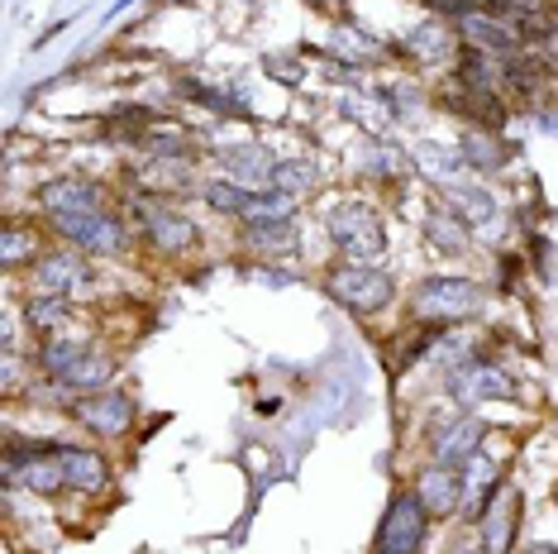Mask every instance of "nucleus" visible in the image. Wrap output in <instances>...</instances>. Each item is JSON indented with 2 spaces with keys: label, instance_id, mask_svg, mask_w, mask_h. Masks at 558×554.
Here are the masks:
<instances>
[{
  "label": "nucleus",
  "instance_id": "27",
  "mask_svg": "<svg viewBox=\"0 0 558 554\" xmlns=\"http://www.w3.org/2000/svg\"><path fill=\"white\" fill-rule=\"evenodd\" d=\"M24 321H29V330L39 335H58L62 325H68V297H29V306H24Z\"/></svg>",
  "mask_w": 558,
  "mask_h": 554
},
{
  "label": "nucleus",
  "instance_id": "14",
  "mask_svg": "<svg viewBox=\"0 0 558 554\" xmlns=\"http://www.w3.org/2000/svg\"><path fill=\"white\" fill-rule=\"evenodd\" d=\"M220 162H225V178L239 182V186H248V192H268V186H272L277 158L263 144H230L220 154Z\"/></svg>",
  "mask_w": 558,
  "mask_h": 554
},
{
  "label": "nucleus",
  "instance_id": "1",
  "mask_svg": "<svg viewBox=\"0 0 558 554\" xmlns=\"http://www.w3.org/2000/svg\"><path fill=\"white\" fill-rule=\"evenodd\" d=\"M44 373L53 377L58 387H72V393H92V387H110L116 377V359L96 345H72V339H48L39 349Z\"/></svg>",
  "mask_w": 558,
  "mask_h": 554
},
{
  "label": "nucleus",
  "instance_id": "2",
  "mask_svg": "<svg viewBox=\"0 0 558 554\" xmlns=\"http://www.w3.org/2000/svg\"><path fill=\"white\" fill-rule=\"evenodd\" d=\"M411 311L421 325H459L482 311V287L473 277H425L411 297Z\"/></svg>",
  "mask_w": 558,
  "mask_h": 554
},
{
  "label": "nucleus",
  "instance_id": "36",
  "mask_svg": "<svg viewBox=\"0 0 558 554\" xmlns=\"http://www.w3.org/2000/svg\"><path fill=\"white\" fill-rule=\"evenodd\" d=\"M525 554H558V545H530Z\"/></svg>",
  "mask_w": 558,
  "mask_h": 554
},
{
  "label": "nucleus",
  "instance_id": "5",
  "mask_svg": "<svg viewBox=\"0 0 558 554\" xmlns=\"http://www.w3.org/2000/svg\"><path fill=\"white\" fill-rule=\"evenodd\" d=\"M425 526L429 507L421 502V493H397L383 511V526H377V554H415L425 540Z\"/></svg>",
  "mask_w": 558,
  "mask_h": 554
},
{
  "label": "nucleus",
  "instance_id": "18",
  "mask_svg": "<svg viewBox=\"0 0 558 554\" xmlns=\"http://www.w3.org/2000/svg\"><path fill=\"white\" fill-rule=\"evenodd\" d=\"M444 106L473 120V130H501V124H506V106H501L497 92H477V86L459 82L453 92H444Z\"/></svg>",
  "mask_w": 558,
  "mask_h": 554
},
{
  "label": "nucleus",
  "instance_id": "11",
  "mask_svg": "<svg viewBox=\"0 0 558 554\" xmlns=\"http://www.w3.org/2000/svg\"><path fill=\"white\" fill-rule=\"evenodd\" d=\"M39 206L53 220L62 216H92V210H106V192L86 178H53L39 186Z\"/></svg>",
  "mask_w": 558,
  "mask_h": 554
},
{
  "label": "nucleus",
  "instance_id": "21",
  "mask_svg": "<svg viewBox=\"0 0 558 554\" xmlns=\"http://www.w3.org/2000/svg\"><path fill=\"white\" fill-rule=\"evenodd\" d=\"M62 473H68L72 493H100L110 478V463L96 449H62Z\"/></svg>",
  "mask_w": 558,
  "mask_h": 554
},
{
  "label": "nucleus",
  "instance_id": "28",
  "mask_svg": "<svg viewBox=\"0 0 558 554\" xmlns=\"http://www.w3.org/2000/svg\"><path fill=\"white\" fill-rule=\"evenodd\" d=\"M411 154H401L397 144H367L363 148V172L367 178H377V182H391V178H401L411 162H405Z\"/></svg>",
  "mask_w": 558,
  "mask_h": 554
},
{
  "label": "nucleus",
  "instance_id": "37",
  "mask_svg": "<svg viewBox=\"0 0 558 554\" xmlns=\"http://www.w3.org/2000/svg\"><path fill=\"white\" fill-rule=\"evenodd\" d=\"M130 5H134V0H120V5H116V10H130ZM116 10H110V15H116Z\"/></svg>",
  "mask_w": 558,
  "mask_h": 554
},
{
  "label": "nucleus",
  "instance_id": "13",
  "mask_svg": "<svg viewBox=\"0 0 558 554\" xmlns=\"http://www.w3.org/2000/svg\"><path fill=\"white\" fill-rule=\"evenodd\" d=\"M515 521H520V493L515 487H501L492 497V507L482 511L477 531H482V554H511L515 545Z\"/></svg>",
  "mask_w": 558,
  "mask_h": 554
},
{
  "label": "nucleus",
  "instance_id": "3",
  "mask_svg": "<svg viewBox=\"0 0 558 554\" xmlns=\"http://www.w3.org/2000/svg\"><path fill=\"white\" fill-rule=\"evenodd\" d=\"M329 297H335L344 311H353V316H377V311L397 297V282H391L383 268H373V263L344 258L329 268Z\"/></svg>",
  "mask_w": 558,
  "mask_h": 554
},
{
  "label": "nucleus",
  "instance_id": "9",
  "mask_svg": "<svg viewBox=\"0 0 558 554\" xmlns=\"http://www.w3.org/2000/svg\"><path fill=\"white\" fill-rule=\"evenodd\" d=\"M72 416L96 435H124L134 425V401L124 393H86V397H72Z\"/></svg>",
  "mask_w": 558,
  "mask_h": 554
},
{
  "label": "nucleus",
  "instance_id": "10",
  "mask_svg": "<svg viewBox=\"0 0 558 554\" xmlns=\"http://www.w3.org/2000/svg\"><path fill=\"white\" fill-rule=\"evenodd\" d=\"M92 282V268H86L82 249H58V254H44L34 263V292L44 297H72Z\"/></svg>",
  "mask_w": 558,
  "mask_h": 554
},
{
  "label": "nucleus",
  "instance_id": "12",
  "mask_svg": "<svg viewBox=\"0 0 558 554\" xmlns=\"http://www.w3.org/2000/svg\"><path fill=\"white\" fill-rule=\"evenodd\" d=\"M449 393L463 401H511L515 383L511 373H501L497 363H468V369L449 373Z\"/></svg>",
  "mask_w": 558,
  "mask_h": 554
},
{
  "label": "nucleus",
  "instance_id": "24",
  "mask_svg": "<svg viewBox=\"0 0 558 554\" xmlns=\"http://www.w3.org/2000/svg\"><path fill=\"white\" fill-rule=\"evenodd\" d=\"M405 53L415 62H449L453 58V34L444 24H421L405 34Z\"/></svg>",
  "mask_w": 558,
  "mask_h": 554
},
{
  "label": "nucleus",
  "instance_id": "32",
  "mask_svg": "<svg viewBox=\"0 0 558 554\" xmlns=\"http://www.w3.org/2000/svg\"><path fill=\"white\" fill-rule=\"evenodd\" d=\"M291 220H272V225H248V244L263 249V254H291Z\"/></svg>",
  "mask_w": 558,
  "mask_h": 554
},
{
  "label": "nucleus",
  "instance_id": "6",
  "mask_svg": "<svg viewBox=\"0 0 558 554\" xmlns=\"http://www.w3.org/2000/svg\"><path fill=\"white\" fill-rule=\"evenodd\" d=\"M463 34L468 48H477V53H492V58H515L520 48H525V34L515 29V24H506L501 15H492V10H468V15L453 20Z\"/></svg>",
  "mask_w": 558,
  "mask_h": 554
},
{
  "label": "nucleus",
  "instance_id": "22",
  "mask_svg": "<svg viewBox=\"0 0 558 554\" xmlns=\"http://www.w3.org/2000/svg\"><path fill=\"white\" fill-rule=\"evenodd\" d=\"M177 92H182L186 100H201L206 110H215V116H248V100L239 96V86H206V82H177Z\"/></svg>",
  "mask_w": 558,
  "mask_h": 554
},
{
  "label": "nucleus",
  "instance_id": "25",
  "mask_svg": "<svg viewBox=\"0 0 558 554\" xmlns=\"http://www.w3.org/2000/svg\"><path fill=\"white\" fill-rule=\"evenodd\" d=\"M459 154H463L468 168H477V172H497L506 162V148L492 138V130H468L459 138Z\"/></svg>",
  "mask_w": 558,
  "mask_h": 554
},
{
  "label": "nucleus",
  "instance_id": "30",
  "mask_svg": "<svg viewBox=\"0 0 558 554\" xmlns=\"http://www.w3.org/2000/svg\"><path fill=\"white\" fill-rule=\"evenodd\" d=\"M39 234L34 230H20V225H10L5 239H0V263L5 268H20V263H39Z\"/></svg>",
  "mask_w": 558,
  "mask_h": 554
},
{
  "label": "nucleus",
  "instance_id": "26",
  "mask_svg": "<svg viewBox=\"0 0 558 554\" xmlns=\"http://www.w3.org/2000/svg\"><path fill=\"white\" fill-rule=\"evenodd\" d=\"M20 483L29 487V493H39V497H58L62 487H68V473H62V455H44V459H34L29 469L20 473Z\"/></svg>",
  "mask_w": 558,
  "mask_h": 554
},
{
  "label": "nucleus",
  "instance_id": "23",
  "mask_svg": "<svg viewBox=\"0 0 558 554\" xmlns=\"http://www.w3.org/2000/svg\"><path fill=\"white\" fill-rule=\"evenodd\" d=\"M425 239L439 249V254H463V249H468V225L453 216L449 206H435L425 216Z\"/></svg>",
  "mask_w": 558,
  "mask_h": 554
},
{
  "label": "nucleus",
  "instance_id": "15",
  "mask_svg": "<svg viewBox=\"0 0 558 554\" xmlns=\"http://www.w3.org/2000/svg\"><path fill=\"white\" fill-rule=\"evenodd\" d=\"M138 220H144V234L154 239L158 249H192L196 244V225L172 206H158L154 196L138 201Z\"/></svg>",
  "mask_w": 558,
  "mask_h": 554
},
{
  "label": "nucleus",
  "instance_id": "4",
  "mask_svg": "<svg viewBox=\"0 0 558 554\" xmlns=\"http://www.w3.org/2000/svg\"><path fill=\"white\" fill-rule=\"evenodd\" d=\"M325 225H329V239H335V249L344 258H353V263H367V258H377L387 249L383 220H377V210L363 206V201H344V206H335Z\"/></svg>",
  "mask_w": 558,
  "mask_h": 554
},
{
  "label": "nucleus",
  "instance_id": "17",
  "mask_svg": "<svg viewBox=\"0 0 558 554\" xmlns=\"http://www.w3.org/2000/svg\"><path fill=\"white\" fill-rule=\"evenodd\" d=\"M463 502H459V516H468V521H482V511L492 507V497H497L501 487V469H492L487 459H468L463 463Z\"/></svg>",
  "mask_w": 558,
  "mask_h": 554
},
{
  "label": "nucleus",
  "instance_id": "34",
  "mask_svg": "<svg viewBox=\"0 0 558 554\" xmlns=\"http://www.w3.org/2000/svg\"><path fill=\"white\" fill-rule=\"evenodd\" d=\"M335 53L344 58V62H353V68H363V62H373V58H377V53H373V44L359 39V34H349V29H339V34H335Z\"/></svg>",
  "mask_w": 558,
  "mask_h": 554
},
{
  "label": "nucleus",
  "instance_id": "29",
  "mask_svg": "<svg viewBox=\"0 0 558 554\" xmlns=\"http://www.w3.org/2000/svg\"><path fill=\"white\" fill-rule=\"evenodd\" d=\"M291 206H296V196L277 192V186H268V192H253L244 220L248 225H272V220H291Z\"/></svg>",
  "mask_w": 558,
  "mask_h": 554
},
{
  "label": "nucleus",
  "instance_id": "35",
  "mask_svg": "<svg viewBox=\"0 0 558 554\" xmlns=\"http://www.w3.org/2000/svg\"><path fill=\"white\" fill-rule=\"evenodd\" d=\"M539 44H544V48H549V53L558 58V24H549V29L539 34Z\"/></svg>",
  "mask_w": 558,
  "mask_h": 554
},
{
  "label": "nucleus",
  "instance_id": "38",
  "mask_svg": "<svg viewBox=\"0 0 558 554\" xmlns=\"http://www.w3.org/2000/svg\"><path fill=\"white\" fill-rule=\"evenodd\" d=\"M449 554H473V550H468V545H453V550H449Z\"/></svg>",
  "mask_w": 558,
  "mask_h": 554
},
{
  "label": "nucleus",
  "instance_id": "20",
  "mask_svg": "<svg viewBox=\"0 0 558 554\" xmlns=\"http://www.w3.org/2000/svg\"><path fill=\"white\" fill-rule=\"evenodd\" d=\"M411 162H415V168H421L435 186H444V192H449V186H459L463 168H468L463 154H459V148H449V144H415Z\"/></svg>",
  "mask_w": 558,
  "mask_h": 554
},
{
  "label": "nucleus",
  "instance_id": "33",
  "mask_svg": "<svg viewBox=\"0 0 558 554\" xmlns=\"http://www.w3.org/2000/svg\"><path fill=\"white\" fill-rule=\"evenodd\" d=\"M206 201H210L215 210H225V216H244L248 201H253V192H248V186H239V182L225 178V182H210V186H206Z\"/></svg>",
  "mask_w": 558,
  "mask_h": 554
},
{
  "label": "nucleus",
  "instance_id": "7",
  "mask_svg": "<svg viewBox=\"0 0 558 554\" xmlns=\"http://www.w3.org/2000/svg\"><path fill=\"white\" fill-rule=\"evenodd\" d=\"M62 239H72V249H82V254H120L124 249V225L110 216V210H92V216H62L53 220Z\"/></svg>",
  "mask_w": 558,
  "mask_h": 554
},
{
  "label": "nucleus",
  "instance_id": "19",
  "mask_svg": "<svg viewBox=\"0 0 558 554\" xmlns=\"http://www.w3.org/2000/svg\"><path fill=\"white\" fill-rule=\"evenodd\" d=\"M449 210L459 216L468 230H487V225H497V216H501V206H497V196L487 192V186H449Z\"/></svg>",
  "mask_w": 558,
  "mask_h": 554
},
{
  "label": "nucleus",
  "instance_id": "31",
  "mask_svg": "<svg viewBox=\"0 0 558 554\" xmlns=\"http://www.w3.org/2000/svg\"><path fill=\"white\" fill-rule=\"evenodd\" d=\"M272 186H277V192H287V196L311 192V186H315V162H311V158H287V162H277Z\"/></svg>",
  "mask_w": 558,
  "mask_h": 554
},
{
  "label": "nucleus",
  "instance_id": "8",
  "mask_svg": "<svg viewBox=\"0 0 558 554\" xmlns=\"http://www.w3.org/2000/svg\"><path fill=\"white\" fill-rule=\"evenodd\" d=\"M482 439H487V425H482L477 416H449V421H435L429 449H435V463L463 469V463L482 449Z\"/></svg>",
  "mask_w": 558,
  "mask_h": 554
},
{
  "label": "nucleus",
  "instance_id": "16",
  "mask_svg": "<svg viewBox=\"0 0 558 554\" xmlns=\"http://www.w3.org/2000/svg\"><path fill=\"white\" fill-rule=\"evenodd\" d=\"M415 493H421L429 516H453L463 502V473L449 469V463H429V469L415 478Z\"/></svg>",
  "mask_w": 558,
  "mask_h": 554
}]
</instances>
